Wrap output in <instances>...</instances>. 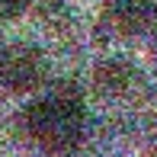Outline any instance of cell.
Instances as JSON below:
<instances>
[{
	"instance_id": "6da1fadb",
	"label": "cell",
	"mask_w": 157,
	"mask_h": 157,
	"mask_svg": "<svg viewBox=\"0 0 157 157\" xmlns=\"http://www.w3.org/2000/svg\"><path fill=\"white\" fill-rule=\"evenodd\" d=\"M26 138L48 157H71L87 138V103L74 87H55L35 93L19 112Z\"/></svg>"
},
{
	"instance_id": "7a4b0ae2",
	"label": "cell",
	"mask_w": 157,
	"mask_h": 157,
	"mask_svg": "<svg viewBox=\"0 0 157 157\" xmlns=\"http://www.w3.org/2000/svg\"><path fill=\"white\" fill-rule=\"evenodd\" d=\"M52 77V55L35 39L0 42V90L13 96H35Z\"/></svg>"
},
{
	"instance_id": "3957f363",
	"label": "cell",
	"mask_w": 157,
	"mask_h": 157,
	"mask_svg": "<svg viewBox=\"0 0 157 157\" xmlns=\"http://www.w3.org/2000/svg\"><path fill=\"white\" fill-rule=\"evenodd\" d=\"M147 71L128 52H106L90 67V90L103 103H132L147 90Z\"/></svg>"
},
{
	"instance_id": "277c9868",
	"label": "cell",
	"mask_w": 157,
	"mask_h": 157,
	"mask_svg": "<svg viewBox=\"0 0 157 157\" xmlns=\"http://www.w3.org/2000/svg\"><path fill=\"white\" fill-rule=\"evenodd\" d=\"M103 26L119 39H138L157 26V0H103Z\"/></svg>"
},
{
	"instance_id": "5b68a950",
	"label": "cell",
	"mask_w": 157,
	"mask_h": 157,
	"mask_svg": "<svg viewBox=\"0 0 157 157\" xmlns=\"http://www.w3.org/2000/svg\"><path fill=\"white\" fill-rule=\"evenodd\" d=\"M35 10H39L42 23L52 26V29H67V26L74 23V10H71L67 0H39Z\"/></svg>"
},
{
	"instance_id": "8992f818",
	"label": "cell",
	"mask_w": 157,
	"mask_h": 157,
	"mask_svg": "<svg viewBox=\"0 0 157 157\" xmlns=\"http://www.w3.org/2000/svg\"><path fill=\"white\" fill-rule=\"evenodd\" d=\"M29 6H32V0H0V26L16 23L19 16H26Z\"/></svg>"
},
{
	"instance_id": "52a82bcc",
	"label": "cell",
	"mask_w": 157,
	"mask_h": 157,
	"mask_svg": "<svg viewBox=\"0 0 157 157\" xmlns=\"http://www.w3.org/2000/svg\"><path fill=\"white\" fill-rule=\"evenodd\" d=\"M144 157H157V138L147 144V151H144Z\"/></svg>"
},
{
	"instance_id": "ba28073f",
	"label": "cell",
	"mask_w": 157,
	"mask_h": 157,
	"mask_svg": "<svg viewBox=\"0 0 157 157\" xmlns=\"http://www.w3.org/2000/svg\"><path fill=\"white\" fill-rule=\"evenodd\" d=\"M154 71H157V48H154Z\"/></svg>"
}]
</instances>
